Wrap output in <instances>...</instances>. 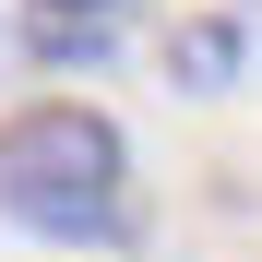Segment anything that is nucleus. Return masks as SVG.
Instances as JSON below:
<instances>
[{
	"mask_svg": "<svg viewBox=\"0 0 262 262\" xmlns=\"http://www.w3.org/2000/svg\"><path fill=\"white\" fill-rule=\"evenodd\" d=\"M0 214L36 238H83L107 250L131 238V143L107 107H12L0 119Z\"/></svg>",
	"mask_w": 262,
	"mask_h": 262,
	"instance_id": "obj_1",
	"label": "nucleus"
},
{
	"mask_svg": "<svg viewBox=\"0 0 262 262\" xmlns=\"http://www.w3.org/2000/svg\"><path fill=\"white\" fill-rule=\"evenodd\" d=\"M131 36V0H24V48L48 60V72H83V60H107Z\"/></svg>",
	"mask_w": 262,
	"mask_h": 262,
	"instance_id": "obj_2",
	"label": "nucleus"
},
{
	"mask_svg": "<svg viewBox=\"0 0 262 262\" xmlns=\"http://www.w3.org/2000/svg\"><path fill=\"white\" fill-rule=\"evenodd\" d=\"M227 60H238V36H227V24H214V36H191V48H179V72H191V83H227Z\"/></svg>",
	"mask_w": 262,
	"mask_h": 262,
	"instance_id": "obj_3",
	"label": "nucleus"
}]
</instances>
